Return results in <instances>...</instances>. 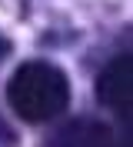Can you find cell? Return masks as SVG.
Segmentation results:
<instances>
[{
	"label": "cell",
	"mask_w": 133,
	"mask_h": 147,
	"mask_svg": "<svg viewBox=\"0 0 133 147\" xmlns=\"http://www.w3.org/2000/svg\"><path fill=\"white\" fill-rule=\"evenodd\" d=\"M7 100L20 120L43 124L60 117L70 104V84L60 67L47 60H27L17 67V74L7 84Z\"/></svg>",
	"instance_id": "1"
},
{
	"label": "cell",
	"mask_w": 133,
	"mask_h": 147,
	"mask_svg": "<svg viewBox=\"0 0 133 147\" xmlns=\"http://www.w3.org/2000/svg\"><path fill=\"white\" fill-rule=\"evenodd\" d=\"M7 57V40H3V34H0V60Z\"/></svg>",
	"instance_id": "4"
},
{
	"label": "cell",
	"mask_w": 133,
	"mask_h": 147,
	"mask_svg": "<svg viewBox=\"0 0 133 147\" xmlns=\"http://www.w3.org/2000/svg\"><path fill=\"white\" fill-rule=\"evenodd\" d=\"M50 147H113V134L100 120L80 117L57 130L50 137Z\"/></svg>",
	"instance_id": "3"
},
{
	"label": "cell",
	"mask_w": 133,
	"mask_h": 147,
	"mask_svg": "<svg viewBox=\"0 0 133 147\" xmlns=\"http://www.w3.org/2000/svg\"><path fill=\"white\" fill-rule=\"evenodd\" d=\"M97 97L110 110L130 117V107H133V57L130 54L113 57V64L103 67L97 80Z\"/></svg>",
	"instance_id": "2"
}]
</instances>
